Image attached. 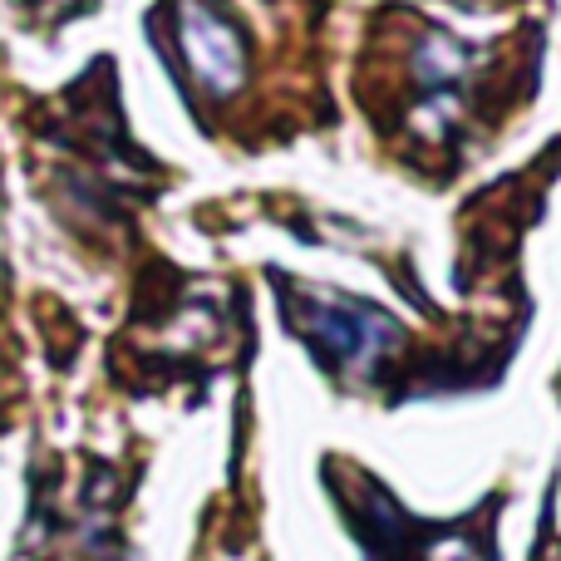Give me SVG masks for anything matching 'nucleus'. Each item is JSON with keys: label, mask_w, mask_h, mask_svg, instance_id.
<instances>
[{"label": "nucleus", "mask_w": 561, "mask_h": 561, "mask_svg": "<svg viewBox=\"0 0 561 561\" xmlns=\"http://www.w3.org/2000/svg\"><path fill=\"white\" fill-rule=\"evenodd\" d=\"M286 320L325 369H375L399 345V325L385 310L340 290L325 296V290L296 286L286 296Z\"/></svg>", "instance_id": "nucleus-2"}, {"label": "nucleus", "mask_w": 561, "mask_h": 561, "mask_svg": "<svg viewBox=\"0 0 561 561\" xmlns=\"http://www.w3.org/2000/svg\"><path fill=\"white\" fill-rule=\"evenodd\" d=\"M158 39L168 65L183 75L187 99L227 104L242 94L252 75V39L222 0H173L158 20Z\"/></svg>", "instance_id": "nucleus-1"}]
</instances>
